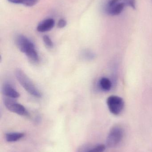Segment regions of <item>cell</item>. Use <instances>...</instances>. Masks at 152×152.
Wrapping results in <instances>:
<instances>
[{"instance_id": "8", "label": "cell", "mask_w": 152, "mask_h": 152, "mask_svg": "<svg viewBox=\"0 0 152 152\" xmlns=\"http://www.w3.org/2000/svg\"><path fill=\"white\" fill-rule=\"evenodd\" d=\"M2 91L4 95L8 98L15 99L20 96L19 93L12 86L9 84L4 85Z\"/></svg>"}, {"instance_id": "10", "label": "cell", "mask_w": 152, "mask_h": 152, "mask_svg": "<svg viewBox=\"0 0 152 152\" xmlns=\"http://www.w3.org/2000/svg\"><path fill=\"white\" fill-rule=\"evenodd\" d=\"M99 85L102 90L104 91H108L111 88L112 83L109 78L104 77L100 80Z\"/></svg>"}, {"instance_id": "6", "label": "cell", "mask_w": 152, "mask_h": 152, "mask_svg": "<svg viewBox=\"0 0 152 152\" xmlns=\"http://www.w3.org/2000/svg\"><path fill=\"white\" fill-rule=\"evenodd\" d=\"M126 5L123 2H119L111 6H105V11L109 15L112 16H116V15H119L121 13Z\"/></svg>"}, {"instance_id": "4", "label": "cell", "mask_w": 152, "mask_h": 152, "mask_svg": "<svg viewBox=\"0 0 152 152\" xmlns=\"http://www.w3.org/2000/svg\"><path fill=\"white\" fill-rule=\"evenodd\" d=\"M109 110L112 114L118 115L121 113L124 108V102L121 97L117 96H109L107 100Z\"/></svg>"}, {"instance_id": "2", "label": "cell", "mask_w": 152, "mask_h": 152, "mask_svg": "<svg viewBox=\"0 0 152 152\" xmlns=\"http://www.w3.org/2000/svg\"><path fill=\"white\" fill-rule=\"evenodd\" d=\"M15 75L17 80L28 93L37 98L42 96V94L39 89L22 70L16 69Z\"/></svg>"}, {"instance_id": "12", "label": "cell", "mask_w": 152, "mask_h": 152, "mask_svg": "<svg viewBox=\"0 0 152 152\" xmlns=\"http://www.w3.org/2000/svg\"><path fill=\"white\" fill-rule=\"evenodd\" d=\"M82 150L83 151L81 152H104L105 150V146L104 145H98L93 148L84 149V150L82 149Z\"/></svg>"}, {"instance_id": "13", "label": "cell", "mask_w": 152, "mask_h": 152, "mask_svg": "<svg viewBox=\"0 0 152 152\" xmlns=\"http://www.w3.org/2000/svg\"><path fill=\"white\" fill-rule=\"evenodd\" d=\"M44 43L48 48H51L53 47L54 44L51 38L47 35L44 36L43 37Z\"/></svg>"}, {"instance_id": "5", "label": "cell", "mask_w": 152, "mask_h": 152, "mask_svg": "<svg viewBox=\"0 0 152 152\" xmlns=\"http://www.w3.org/2000/svg\"><path fill=\"white\" fill-rule=\"evenodd\" d=\"M4 103L6 109L10 111L21 116L28 115L27 111L26 108L22 104L14 101L13 99L7 97L4 99Z\"/></svg>"}, {"instance_id": "7", "label": "cell", "mask_w": 152, "mask_h": 152, "mask_svg": "<svg viewBox=\"0 0 152 152\" xmlns=\"http://www.w3.org/2000/svg\"><path fill=\"white\" fill-rule=\"evenodd\" d=\"M55 25V21L52 18L44 20L39 23L37 27V30L40 33H44L51 30Z\"/></svg>"}, {"instance_id": "14", "label": "cell", "mask_w": 152, "mask_h": 152, "mask_svg": "<svg viewBox=\"0 0 152 152\" xmlns=\"http://www.w3.org/2000/svg\"><path fill=\"white\" fill-rule=\"evenodd\" d=\"M126 6H129L134 9H136L135 0H122Z\"/></svg>"}, {"instance_id": "9", "label": "cell", "mask_w": 152, "mask_h": 152, "mask_svg": "<svg viewBox=\"0 0 152 152\" xmlns=\"http://www.w3.org/2000/svg\"><path fill=\"white\" fill-rule=\"evenodd\" d=\"M24 134L21 133H9L5 134L6 141L10 142H15L24 137Z\"/></svg>"}, {"instance_id": "3", "label": "cell", "mask_w": 152, "mask_h": 152, "mask_svg": "<svg viewBox=\"0 0 152 152\" xmlns=\"http://www.w3.org/2000/svg\"><path fill=\"white\" fill-rule=\"evenodd\" d=\"M123 137V130L121 127L118 126L112 127L107 136L106 145L109 148H114L120 142Z\"/></svg>"}, {"instance_id": "16", "label": "cell", "mask_w": 152, "mask_h": 152, "mask_svg": "<svg viewBox=\"0 0 152 152\" xmlns=\"http://www.w3.org/2000/svg\"><path fill=\"white\" fill-rule=\"evenodd\" d=\"M67 21L64 19H61L58 22V27L59 28H63L67 26Z\"/></svg>"}, {"instance_id": "11", "label": "cell", "mask_w": 152, "mask_h": 152, "mask_svg": "<svg viewBox=\"0 0 152 152\" xmlns=\"http://www.w3.org/2000/svg\"><path fill=\"white\" fill-rule=\"evenodd\" d=\"M8 1L15 4H22L28 7H32L35 5L38 0H7Z\"/></svg>"}, {"instance_id": "15", "label": "cell", "mask_w": 152, "mask_h": 152, "mask_svg": "<svg viewBox=\"0 0 152 152\" xmlns=\"http://www.w3.org/2000/svg\"><path fill=\"white\" fill-rule=\"evenodd\" d=\"M83 56L84 58L88 60L93 59L95 58V54L93 53L89 50L85 51L83 53Z\"/></svg>"}, {"instance_id": "1", "label": "cell", "mask_w": 152, "mask_h": 152, "mask_svg": "<svg viewBox=\"0 0 152 152\" xmlns=\"http://www.w3.org/2000/svg\"><path fill=\"white\" fill-rule=\"evenodd\" d=\"M15 42L18 49L26 54L30 61L36 63L38 61L39 57L35 45L29 39L23 35H18L16 37Z\"/></svg>"}]
</instances>
